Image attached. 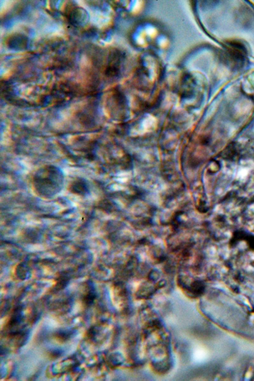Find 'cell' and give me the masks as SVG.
<instances>
[{"mask_svg":"<svg viewBox=\"0 0 254 381\" xmlns=\"http://www.w3.org/2000/svg\"><path fill=\"white\" fill-rule=\"evenodd\" d=\"M27 44V40L24 36L20 34L13 35L8 39L7 44L9 47L15 49H23Z\"/></svg>","mask_w":254,"mask_h":381,"instance_id":"obj_3","label":"cell"},{"mask_svg":"<svg viewBox=\"0 0 254 381\" xmlns=\"http://www.w3.org/2000/svg\"><path fill=\"white\" fill-rule=\"evenodd\" d=\"M66 17L71 23L74 25H82L87 21L88 15L85 11L74 5L67 6L65 12Z\"/></svg>","mask_w":254,"mask_h":381,"instance_id":"obj_2","label":"cell"},{"mask_svg":"<svg viewBox=\"0 0 254 381\" xmlns=\"http://www.w3.org/2000/svg\"><path fill=\"white\" fill-rule=\"evenodd\" d=\"M64 175L59 168L47 166L40 169L34 175L33 186L36 193L41 197L51 198L62 189Z\"/></svg>","mask_w":254,"mask_h":381,"instance_id":"obj_1","label":"cell"},{"mask_svg":"<svg viewBox=\"0 0 254 381\" xmlns=\"http://www.w3.org/2000/svg\"><path fill=\"white\" fill-rule=\"evenodd\" d=\"M70 190L73 193L84 196L88 194L89 187L85 181L82 180H78L72 183L70 187Z\"/></svg>","mask_w":254,"mask_h":381,"instance_id":"obj_4","label":"cell"}]
</instances>
